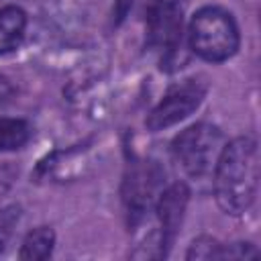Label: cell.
I'll return each instance as SVG.
<instances>
[{
    "label": "cell",
    "mask_w": 261,
    "mask_h": 261,
    "mask_svg": "<svg viewBox=\"0 0 261 261\" xmlns=\"http://www.w3.org/2000/svg\"><path fill=\"white\" fill-rule=\"evenodd\" d=\"M214 196L222 212L239 216L251 208L259 188V145L251 135L224 143L214 165Z\"/></svg>",
    "instance_id": "obj_1"
},
{
    "label": "cell",
    "mask_w": 261,
    "mask_h": 261,
    "mask_svg": "<svg viewBox=\"0 0 261 261\" xmlns=\"http://www.w3.org/2000/svg\"><path fill=\"white\" fill-rule=\"evenodd\" d=\"M188 41L200 59L220 63L237 53L241 37L230 12L220 6H204L190 20Z\"/></svg>",
    "instance_id": "obj_2"
},
{
    "label": "cell",
    "mask_w": 261,
    "mask_h": 261,
    "mask_svg": "<svg viewBox=\"0 0 261 261\" xmlns=\"http://www.w3.org/2000/svg\"><path fill=\"white\" fill-rule=\"evenodd\" d=\"M224 143V135L218 126L210 122H196L173 139L171 153L190 177H206L214 171Z\"/></svg>",
    "instance_id": "obj_3"
},
{
    "label": "cell",
    "mask_w": 261,
    "mask_h": 261,
    "mask_svg": "<svg viewBox=\"0 0 261 261\" xmlns=\"http://www.w3.org/2000/svg\"><path fill=\"white\" fill-rule=\"evenodd\" d=\"M165 173L155 161H135L128 165L122 179V204L126 210L128 226H137L155 208L163 192Z\"/></svg>",
    "instance_id": "obj_4"
},
{
    "label": "cell",
    "mask_w": 261,
    "mask_h": 261,
    "mask_svg": "<svg viewBox=\"0 0 261 261\" xmlns=\"http://www.w3.org/2000/svg\"><path fill=\"white\" fill-rule=\"evenodd\" d=\"M145 24L149 47L163 53L161 67H167L181 49L184 4L181 0H147Z\"/></svg>",
    "instance_id": "obj_5"
},
{
    "label": "cell",
    "mask_w": 261,
    "mask_h": 261,
    "mask_svg": "<svg viewBox=\"0 0 261 261\" xmlns=\"http://www.w3.org/2000/svg\"><path fill=\"white\" fill-rule=\"evenodd\" d=\"M206 96V84L200 80H184L169 88V92L161 98V102L149 112L145 124L151 133L169 128L181 120H186Z\"/></svg>",
    "instance_id": "obj_6"
},
{
    "label": "cell",
    "mask_w": 261,
    "mask_h": 261,
    "mask_svg": "<svg viewBox=\"0 0 261 261\" xmlns=\"http://www.w3.org/2000/svg\"><path fill=\"white\" fill-rule=\"evenodd\" d=\"M188 202H190V190L184 181H175V184L163 188V192L157 198V204L153 210L159 220L157 245H159L161 257H167V253L171 249V243L181 226Z\"/></svg>",
    "instance_id": "obj_7"
},
{
    "label": "cell",
    "mask_w": 261,
    "mask_h": 261,
    "mask_svg": "<svg viewBox=\"0 0 261 261\" xmlns=\"http://www.w3.org/2000/svg\"><path fill=\"white\" fill-rule=\"evenodd\" d=\"M27 31V14L18 6L0 8V55L14 51L24 37Z\"/></svg>",
    "instance_id": "obj_8"
},
{
    "label": "cell",
    "mask_w": 261,
    "mask_h": 261,
    "mask_svg": "<svg viewBox=\"0 0 261 261\" xmlns=\"http://www.w3.org/2000/svg\"><path fill=\"white\" fill-rule=\"evenodd\" d=\"M53 247H55L53 228L51 226H37L24 237L20 251H18V257L22 261H43V259L51 257Z\"/></svg>",
    "instance_id": "obj_9"
},
{
    "label": "cell",
    "mask_w": 261,
    "mask_h": 261,
    "mask_svg": "<svg viewBox=\"0 0 261 261\" xmlns=\"http://www.w3.org/2000/svg\"><path fill=\"white\" fill-rule=\"evenodd\" d=\"M31 139V126L22 118L0 116V151H16Z\"/></svg>",
    "instance_id": "obj_10"
},
{
    "label": "cell",
    "mask_w": 261,
    "mask_h": 261,
    "mask_svg": "<svg viewBox=\"0 0 261 261\" xmlns=\"http://www.w3.org/2000/svg\"><path fill=\"white\" fill-rule=\"evenodd\" d=\"M222 243H218L216 239L212 237H198L188 253H186V259L188 261H212V259H222Z\"/></svg>",
    "instance_id": "obj_11"
},
{
    "label": "cell",
    "mask_w": 261,
    "mask_h": 261,
    "mask_svg": "<svg viewBox=\"0 0 261 261\" xmlns=\"http://www.w3.org/2000/svg\"><path fill=\"white\" fill-rule=\"evenodd\" d=\"M20 220V208L18 206H8L4 210H0V253L4 251L8 239L12 237L14 226Z\"/></svg>",
    "instance_id": "obj_12"
},
{
    "label": "cell",
    "mask_w": 261,
    "mask_h": 261,
    "mask_svg": "<svg viewBox=\"0 0 261 261\" xmlns=\"http://www.w3.org/2000/svg\"><path fill=\"white\" fill-rule=\"evenodd\" d=\"M259 251L253 243H232L222 247V259H255Z\"/></svg>",
    "instance_id": "obj_13"
},
{
    "label": "cell",
    "mask_w": 261,
    "mask_h": 261,
    "mask_svg": "<svg viewBox=\"0 0 261 261\" xmlns=\"http://www.w3.org/2000/svg\"><path fill=\"white\" fill-rule=\"evenodd\" d=\"M16 177H18V169H16V165H12L10 161L0 163V200L10 192V188L14 186Z\"/></svg>",
    "instance_id": "obj_14"
},
{
    "label": "cell",
    "mask_w": 261,
    "mask_h": 261,
    "mask_svg": "<svg viewBox=\"0 0 261 261\" xmlns=\"http://www.w3.org/2000/svg\"><path fill=\"white\" fill-rule=\"evenodd\" d=\"M12 86H10V82L6 80V77H0V104L2 102H6V100H10V96H12Z\"/></svg>",
    "instance_id": "obj_15"
}]
</instances>
